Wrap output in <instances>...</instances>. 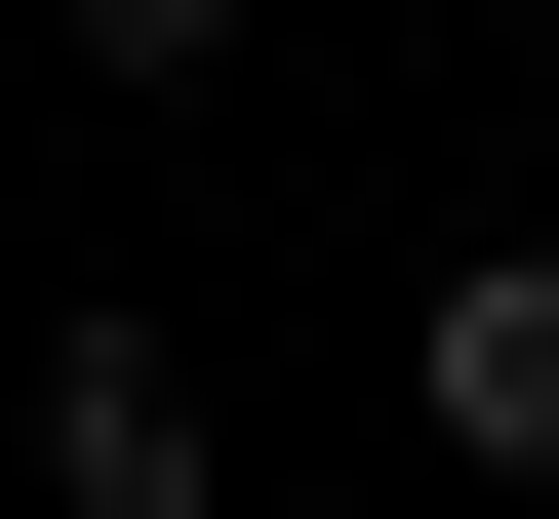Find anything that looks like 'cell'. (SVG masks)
Wrapping results in <instances>:
<instances>
[{
	"label": "cell",
	"mask_w": 559,
	"mask_h": 519,
	"mask_svg": "<svg viewBox=\"0 0 559 519\" xmlns=\"http://www.w3.org/2000/svg\"><path fill=\"white\" fill-rule=\"evenodd\" d=\"M400 439H440V480H559V240H479L440 320H400Z\"/></svg>",
	"instance_id": "1"
},
{
	"label": "cell",
	"mask_w": 559,
	"mask_h": 519,
	"mask_svg": "<svg viewBox=\"0 0 559 519\" xmlns=\"http://www.w3.org/2000/svg\"><path fill=\"white\" fill-rule=\"evenodd\" d=\"M40 519H200V359L160 320H40Z\"/></svg>",
	"instance_id": "2"
},
{
	"label": "cell",
	"mask_w": 559,
	"mask_h": 519,
	"mask_svg": "<svg viewBox=\"0 0 559 519\" xmlns=\"http://www.w3.org/2000/svg\"><path fill=\"white\" fill-rule=\"evenodd\" d=\"M40 81H240V0H40Z\"/></svg>",
	"instance_id": "3"
},
{
	"label": "cell",
	"mask_w": 559,
	"mask_h": 519,
	"mask_svg": "<svg viewBox=\"0 0 559 519\" xmlns=\"http://www.w3.org/2000/svg\"><path fill=\"white\" fill-rule=\"evenodd\" d=\"M0 161H40V81H0Z\"/></svg>",
	"instance_id": "4"
}]
</instances>
